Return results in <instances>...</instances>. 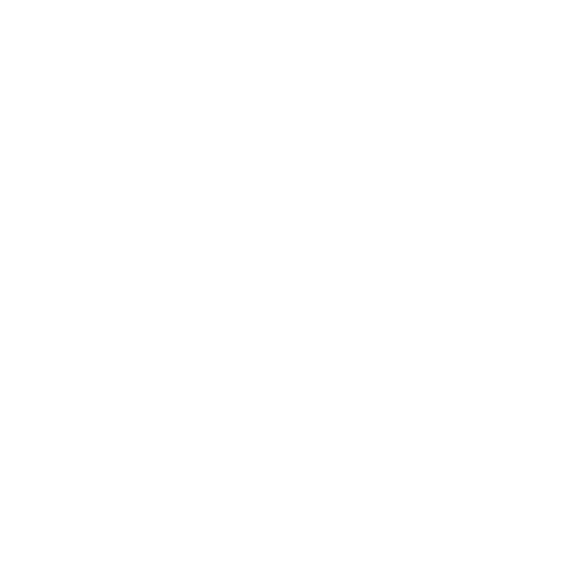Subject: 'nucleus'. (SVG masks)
Listing matches in <instances>:
<instances>
[]
</instances>
